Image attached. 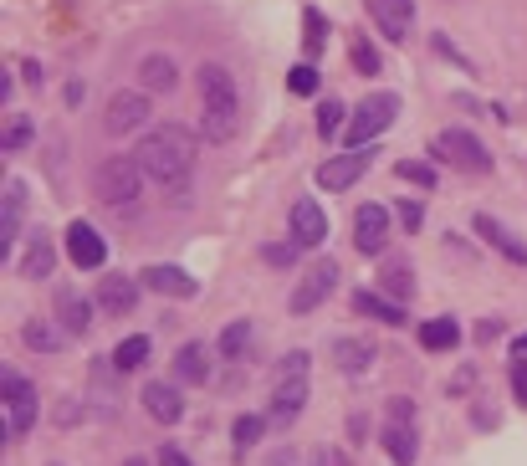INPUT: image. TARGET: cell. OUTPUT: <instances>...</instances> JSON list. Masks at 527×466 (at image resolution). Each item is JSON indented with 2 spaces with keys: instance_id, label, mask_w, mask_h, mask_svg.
Here are the masks:
<instances>
[{
  "instance_id": "obj_33",
  "label": "cell",
  "mask_w": 527,
  "mask_h": 466,
  "mask_svg": "<svg viewBox=\"0 0 527 466\" xmlns=\"http://www.w3.org/2000/svg\"><path fill=\"white\" fill-rule=\"evenodd\" d=\"M246 344H251V323H246V318H236V323L221 333V344H215V349H221V359H241V354H246Z\"/></svg>"
},
{
  "instance_id": "obj_45",
  "label": "cell",
  "mask_w": 527,
  "mask_h": 466,
  "mask_svg": "<svg viewBox=\"0 0 527 466\" xmlns=\"http://www.w3.org/2000/svg\"><path fill=\"white\" fill-rule=\"evenodd\" d=\"M435 52H441V57H451V62H461V67L471 72V62H466V57H461V52L451 47V41H446V36H435Z\"/></svg>"
},
{
  "instance_id": "obj_31",
  "label": "cell",
  "mask_w": 527,
  "mask_h": 466,
  "mask_svg": "<svg viewBox=\"0 0 527 466\" xmlns=\"http://www.w3.org/2000/svg\"><path fill=\"white\" fill-rule=\"evenodd\" d=\"M31 139H36V123H31L26 113H11L6 134H0V154H21V149H26Z\"/></svg>"
},
{
  "instance_id": "obj_23",
  "label": "cell",
  "mask_w": 527,
  "mask_h": 466,
  "mask_svg": "<svg viewBox=\"0 0 527 466\" xmlns=\"http://www.w3.org/2000/svg\"><path fill=\"white\" fill-rule=\"evenodd\" d=\"M67 338H72V333H67L62 323H47V318H26V323H21V344L36 349V354H57Z\"/></svg>"
},
{
  "instance_id": "obj_21",
  "label": "cell",
  "mask_w": 527,
  "mask_h": 466,
  "mask_svg": "<svg viewBox=\"0 0 527 466\" xmlns=\"http://www.w3.org/2000/svg\"><path fill=\"white\" fill-rule=\"evenodd\" d=\"M328 359H333L343 374H364L379 354H374V344H364V338H333V344H328Z\"/></svg>"
},
{
  "instance_id": "obj_47",
  "label": "cell",
  "mask_w": 527,
  "mask_h": 466,
  "mask_svg": "<svg viewBox=\"0 0 527 466\" xmlns=\"http://www.w3.org/2000/svg\"><path fill=\"white\" fill-rule=\"evenodd\" d=\"M21 77H26V82H41L47 72H41V62H26V67H21Z\"/></svg>"
},
{
  "instance_id": "obj_6",
  "label": "cell",
  "mask_w": 527,
  "mask_h": 466,
  "mask_svg": "<svg viewBox=\"0 0 527 466\" xmlns=\"http://www.w3.org/2000/svg\"><path fill=\"white\" fill-rule=\"evenodd\" d=\"M338 287V262L328 257V262H313L302 277H297V287H292V298H287V308L297 313V318H307V313H318L323 303H328V292Z\"/></svg>"
},
{
  "instance_id": "obj_17",
  "label": "cell",
  "mask_w": 527,
  "mask_h": 466,
  "mask_svg": "<svg viewBox=\"0 0 527 466\" xmlns=\"http://www.w3.org/2000/svg\"><path fill=\"white\" fill-rule=\"evenodd\" d=\"M139 287H144V282H134V277H103V287H98V308L113 313V318L134 313V308H139Z\"/></svg>"
},
{
  "instance_id": "obj_4",
  "label": "cell",
  "mask_w": 527,
  "mask_h": 466,
  "mask_svg": "<svg viewBox=\"0 0 527 466\" xmlns=\"http://www.w3.org/2000/svg\"><path fill=\"white\" fill-rule=\"evenodd\" d=\"M400 118V98L394 93H374V98H364L359 108H354V118H348V129H343V139H348V149H364V144H374L389 123Z\"/></svg>"
},
{
  "instance_id": "obj_5",
  "label": "cell",
  "mask_w": 527,
  "mask_h": 466,
  "mask_svg": "<svg viewBox=\"0 0 527 466\" xmlns=\"http://www.w3.org/2000/svg\"><path fill=\"white\" fill-rule=\"evenodd\" d=\"M435 159H446V164H456V169H466V175H492V154H487V144H481L476 134H466V129H446V134H435Z\"/></svg>"
},
{
  "instance_id": "obj_39",
  "label": "cell",
  "mask_w": 527,
  "mask_h": 466,
  "mask_svg": "<svg viewBox=\"0 0 527 466\" xmlns=\"http://www.w3.org/2000/svg\"><path fill=\"white\" fill-rule=\"evenodd\" d=\"M297 251H302V246L292 241V246H267V251H261V257H267L272 267H292V262H297Z\"/></svg>"
},
{
  "instance_id": "obj_41",
  "label": "cell",
  "mask_w": 527,
  "mask_h": 466,
  "mask_svg": "<svg viewBox=\"0 0 527 466\" xmlns=\"http://www.w3.org/2000/svg\"><path fill=\"white\" fill-rule=\"evenodd\" d=\"M512 395L527 405V359H517V364H512Z\"/></svg>"
},
{
  "instance_id": "obj_24",
  "label": "cell",
  "mask_w": 527,
  "mask_h": 466,
  "mask_svg": "<svg viewBox=\"0 0 527 466\" xmlns=\"http://www.w3.org/2000/svg\"><path fill=\"white\" fill-rule=\"evenodd\" d=\"M354 313H364V318H374V323H389V328L405 323V308L394 303V298H384V292H374V287H359V292H354Z\"/></svg>"
},
{
  "instance_id": "obj_43",
  "label": "cell",
  "mask_w": 527,
  "mask_h": 466,
  "mask_svg": "<svg viewBox=\"0 0 527 466\" xmlns=\"http://www.w3.org/2000/svg\"><path fill=\"white\" fill-rule=\"evenodd\" d=\"M159 466H195V461H190L180 446H164V451H159Z\"/></svg>"
},
{
  "instance_id": "obj_16",
  "label": "cell",
  "mask_w": 527,
  "mask_h": 466,
  "mask_svg": "<svg viewBox=\"0 0 527 466\" xmlns=\"http://www.w3.org/2000/svg\"><path fill=\"white\" fill-rule=\"evenodd\" d=\"M369 11H374V21L389 41H405L410 26H415V0H369Z\"/></svg>"
},
{
  "instance_id": "obj_36",
  "label": "cell",
  "mask_w": 527,
  "mask_h": 466,
  "mask_svg": "<svg viewBox=\"0 0 527 466\" xmlns=\"http://www.w3.org/2000/svg\"><path fill=\"white\" fill-rule=\"evenodd\" d=\"M348 57H354V72H364V77H374L384 62H379V52L369 47V41L364 36H354V41H348Z\"/></svg>"
},
{
  "instance_id": "obj_32",
  "label": "cell",
  "mask_w": 527,
  "mask_h": 466,
  "mask_svg": "<svg viewBox=\"0 0 527 466\" xmlns=\"http://www.w3.org/2000/svg\"><path fill=\"white\" fill-rule=\"evenodd\" d=\"M261 431H267V420L261 415H241L236 426H231V441H236V456H246L256 441H261Z\"/></svg>"
},
{
  "instance_id": "obj_42",
  "label": "cell",
  "mask_w": 527,
  "mask_h": 466,
  "mask_svg": "<svg viewBox=\"0 0 527 466\" xmlns=\"http://www.w3.org/2000/svg\"><path fill=\"white\" fill-rule=\"evenodd\" d=\"M400 221H405V231H415V226L425 221V210H420L415 200H405V205H400Z\"/></svg>"
},
{
  "instance_id": "obj_20",
  "label": "cell",
  "mask_w": 527,
  "mask_h": 466,
  "mask_svg": "<svg viewBox=\"0 0 527 466\" xmlns=\"http://www.w3.org/2000/svg\"><path fill=\"white\" fill-rule=\"evenodd\" d=\"M384 451H389L394 466H415V456H420L415 420H389V426H384Z\"/></svg>"
},
{
  "instance_id": "obj_44",
  "label": "cell",
  "mask_w": 527,
  "mask_h": 466,
  "mask_svg": "<svg viewBox=\"0 0 527 466\" xmlns=\"http://www.w3.org/2000/svg\"><path fill=\"white\" fill-rule=\"evenodd\" d=\"M502 328H507L502 318H487V323L476 328V338H481V344H492V338H502Z\"/></svg>"
},
{
  "instance_id": "obj_26",
  "label": "cell",
  "mask_w": 527,
  "mask_h": 466,
  "mask_svg": "<svg viewBox=\"0 0 527 466\" xmlns=\"http://www.w3.org/2000/svg\"><path fill=\"white\" fill-rule=\"evenodd\" d=\"M139 82H144V93H174V82H180V67H174L164 52H154V57L139 62Z\"/></svg>"
},
{
  "instance_id": "obj_48",
  "label": "cell",
  "mask_w": 527,
  "mask_h": 466,
  "mask_svg": "<svg viewBox=\"0 0 527 466\" xmlns=\"http://www.w3.org/2000/svg\"><path fill=\"white\" fill-rule=\"evenodd\" d=\"M123 466H149V461H144V456H128V461H123Z\"/></svg>"
},
{
  "instance_id": "obj_25",
  "label": "cell",
  "mask_w": 527,
  "mask_h": 466,
  "mask_svg": "<svg viewBox=\"0 0 527 466\" xmlns=\"http://www.w3.org/2000/svg\"><path fill=\"white\" fill-rule=\"evenodd\" d=\"M144 410H149L154 420H164V426H174V420L185 415V400H180V390H174V385L154 379V385H144Z\"/></svg>"
},
{
  "instance_id": "obj_18",
  "label": "cell",
  "mask_w": 527,
  "mask_h": 466,
  "mask_svg": "<svg viewBox=\"0 0 527 466\" xmlns=\"http://www.w3.org/2000/svg\"><path fill=\"white\" fill-rule=\"evenodd\" d=\"M307 405V374H292V379H277V395H272V420L277 426H292Z\"/></svg>"
},
{
  "instance_id": "obj_10",
  "label": "cell",
  "mask_w": 527,
  "mask_h": 466,
  "mask_svg": "<svg viewBox=\"0 0 527 466\" xmlns=\"http://www.w3.org/2000/svg\"><path fill=\"white\" fill-rule=\"evenodd\" d=\"M67 257H72V267H82V272H98L103 262H108V241L87 226V221H72L67 226Z\"/></svg>"
},
{
  "instance_id": "obj_38",
  "label": "cell",
  "mask_w": 527,
  "mask_h": 466,
  "mask_svg": "<svg viewBox=\"0 0 527 466\" xmlns=\"http://www.w3.org/2000/svg\"><path fill=\"white\" fill-rule=\"evenodd\" d=\"M302 26H307V52H318V47H323V31H328L323 11H313V6H307V11H302Z\"/></svg>"
},
{
  "instance_id": "obj_2",
  "label": "cell",
  "mask_w": 527,
  "mask_h": 466,
  "mask_svg": "<svg viewBox=\"0 0 527 466\" xmlns=\"http://www.w3.org/2000/svg\"><path fill=\"white\" fill-rule=\"evenodd\" d=\"M241 129V93H236V72L221 62L200 67V134L205 144H231Z\"/></svg>"
},
{
  "instance_id": "obj_46",
  "label": "cell",
  "mask_w": 527,
  "mask_h": 466,
  "mask_svg": "<svg viewBox=\"0 0 527 466\" xmlns=\"http://www.w3.org/2000/svg\"><path fill=\"white\" fill-rule=\"evenodd\" d=\"M389 420H415V405L410 400H389Z\"/></svg>"
},
{
  "instance_id": "obj_9",
  "label": "cell",
  "mask_w": 527,
  "mask_h": 466,
  "mask_svg": "<svg viewBox=\"0 0 527 466\" xmlns=\"http://www.w3.org/2000/svg\"><path fill=\"white\" fill-rule=\"evenodd\" d=\"M354 246L364 257H384L389 246V210L384 205H359L354 210Z\"/></svg>"
},
{
  "instance_id": "obj_27",
  "label": "cell",
  "mask_w": 527,
  "mask_h": 466,
  "mask_svg": "<svg viewBox=\"0 0 527 466\" xmlns=\"http://www.w3.org/2000/svg\"><path fill=\"white\" fill-rule=\"evenodd\" d=\"M174 374H180L185 385H205L210 379V349L205 344H185L180 359H174Z\"/></svg>"
},
{
  "instance_id": "obj_8",
  "label": "cell",
  "mask_w": 527,
  "mask_h": 466,
  "mask_svg": "<svg viewBox=\"0 0 527 466\" xmlns=\"http://www.w3.org/2000/svg\"><path fill=\"white\" fill-rule=\"evenodd\" d=\"M369 164H374V149H369V144H364V149H348V154H333L328 164H318V185H323L328 195L354 190V185L369 175Z\"/></svg>"
},
{
  "instance_id": "obj_15",
  "label": "cell",
  "mask_w": 527,
  "mask_h": 466,
  "mask_svg": "<svg viewBox=\"0 0 527 466\" xmlns=\"http://www.w3.org/2000/svg\"><path fill=\"white\" fill-rule=\"evenodd\" d=\"M21 210H26V185L6 180V205H0V257H11L21 241Z\"/></svg>"
},
{
  "instance_id": "obj_7",
  "label": "cell",
  "mask_w": 527,
  "mask_h": 466,
  "mask_svg": "<svg viewBox=\"0 0 527 466\" xmlns=\"http://www.w3.org/2000/svg\"><path fill=\"white\" fill-rule=\"evenodd\" d=\"M0 395H6V436L21 441L36 426V390H31V379L6 369V374H0Z\"/></svg>"
},
{
  "instance_id": "obj_19",
  "label": "cell",
  "mask_w": 527,
  "mask_h": 466,
  "mask_svg": "<svg viewBox=\"0 0 527 466\" xmlns=\"http://www.w3.org/2000/svg\"><path fill=\"white\" fill-rule=\"evenodd\" d=\"M52 267H57V246H52V236H47V231H31L26 257H21V277L41 282V277H52Z\"/></svg>"
},
{
  "instance_id": "obj_34",
  "label": "cell",
  "mask_w": 527,
  "mask_h": 466,
  "mask_svg": "<svg viewBox=\"0 0 527 466\" xmlns=\"http://www.w3.org/2000/svg\"><path fill=\"white\" fill-rule=\"evenodd\" d=\"M394 175L410 180V185H420V190H430V185H435V164H425V159H400V164H394Z\"/></svg>"
},
{
  "instance_id": "obj_3",
  "label": "cell",
  "mask_w": 527,
  "mask_h": 466,
  "mask_svg": "<svg viewBox=\"0 0 527 466\" xmlns=\"http://www.w3.org/2000/svg\"><path fill=\"white\" fill-rule=\"evenodd\" d=\"M144 164L139 154H108L98 169H93V195L108 205V210H139V195H144Z\"/></svg>"
},
{
  "instance_id": "obj_30",
  "label": "cell",
  "mask_w": 527,
  "mask_h": 466,
  "mask_svg": "<svg viewBox=\"0 0 527 466\" xmlns=\"http://www.w3.org/2000/svg\"><path fill=\"white\" fill-rule=\"evenodd\" d=\"M144 359H149V338H144V333H128L123 344L113 349V369H118V374H134V369H144Z\"/></svg>"
},
{
  "instance_id": "obj_40",
  "label": "cell",
  "mask_w": 527,
  "mask_h": 466,
  "mask_svg": "<svg viewBox=\"0 0 527 466\" xmlns=\"http://www.w3.org/2000/svg\"><path fill=\"white\" fill-rule=\"evenodd\" d=\"M292 374H307V354L297 349V354H287L282 359V369H277V379H292Z\"/></svg>"
},
{
  "instance_id": "obj_29",
  "label": "cell",
  "mask_w": 527,
  "mask_h": 466,
  "mask_svg": "<svg viewBox=\"0 0 527 466\" xmlns=\"http://www.w3.org/2000/svg\"><path fill=\"white\" fill-rule=\"evenodd\" d=\"M384 292H389V298L394 303H405L410 298V292H415V272H410V262H400V257H389L384 262V282H379Z\"/></svg>"
},
{
  "instance_id": "obj_28",
  "label": "cell",
  "mask_w": 527,
  "mask_h": 466,
  "mask_svg": "<svg viewBox=\"0 0 527 466\" xmlns=\"http://www.w3.org/2000/svg\"><path fill=\"white\" fill-rule=\"evenodd\" d=\"M420 344H425L430 354L456 349V344H461V323H456V318H430V323H420Z\"/></svg>"
},
{
  "instance_id": "obj_14",
  "label": "cell",
  "mask_w": 527,
  "mask_h": 466,
  "mask_svg": "<svg viewBox=\"0 0 527 466\" xmlns=\"http://www.w3.org/2000/svg\"><path fill=\"white\" fill-rule=\"evenodd\" d=\"M52 313H57V323H62L72 338H82L87 328H93V303H87L77 287H57V298H52Z\"/></svg>"
},
{
  "instance_id": "obj_22",
  "label": "cell",
  "mask_w": 527,
  "mask_h": 466,
  "mask_svg": "<svg viewBox=\"0 0 527 466\" xmlns=\"http://www.w3.org/2000/svg\"><path fill=\"white\" fill-rule=\"evenodd\" d=\"M476 236L487 241V246H497V251H502L507 262H517V267L527 262V246H522V241H517V236H512V231H507L502 221H492L487 210H481V216H476Z\"/></svg>"
},
{
  "instance_id": "obj_37",
  "label": "cell",
  "mask_w": 527,
  "mask_h": 466,
  "mask_svg": "<svg viewBox=\"0 0 527 466\" xmlns=\"http://www.w3.org/2000/svg\"><path fill=\"white\" fill-rule=\"evenodd\" d=\"M343 113H348V108H343L338 98H328V103L318 108V134H323V139H333V134H343V129H348Z\"/></svg>"
},
{
  "instance_id": "obj_12",
  "label": "cell",
  "mask_w": 527,
  "mask_h": 466,
  "mask_svg": "<svg viewBox=\"0 0 527 466\" xmlns=\"http://www.w3.org/2000/svg\"><path fill=\"white\" fill-rule=\"evenodd\" d=\"M139 282H144L149 292H159V298H195V292H200V282H195L185 267H164V262L144 267Z\"/></svg>"
},
{
  "instance_id": "obj_13",
  "label": "cell",
  "mask_w": 527,
  "mask_h": 466,
  "mask_svg": "<svg viewBox=\"0 0 527 466\" xmlns=\"http://www.w3.org/2000/svg\"><path fill=\"white\" fill-rule=\"evenodd\" d=\"M292 241H297L302 251L328 241V216H323V205H318V200H307V195H302V200L292 205Z\"/></svg>"
},
{
  "instance_id": "obj_11",
  "label": "cell",
  "mask_w": 527,
  "mask_h": 466,
  "mask_svg": "<svg viewBox=\"0 0 527 466\" xmlns=\"http://www.w3.org/2000/svg\"><path fill=\"white\" fill-rule=\"evenodd\" d=\"M149 123V98L144 93H113L108 98V113H103V129L108 134H134Z\"/></svg>"
},
{
  "instance_id": "obj_1",
  "label": "cell",
  "mask_w": 527,
  "mask_h": 466,
  "mask_svg": "<svg viewBox=\"0 0 527 466\" xmlns=\"http://www.w3.org/2000/svg\"><path fill=\"white\" fill-rule=\"evenodd\" d=\"M195 134L185 129V123H164V129H149L144 139H139V164H144V175L154 180V185H185L190 180V169H195Z\"/></svg>"
},
{
  "instance_id": "obj_35",
  "label": "cell",
  "mask_w": 527,
  "mask_h": 466,
  "mask_svg": "<svg viewBox=\"0 0 527 466\" xmlns=\"http://www.w3.org/2000/svg\"><path fill=\"white\" fill-rule=\"evenodd\" d=\"M287 88H292L297 98H313V93H318V67H313V62H297V67L287 72Z\"/></svg>"
}]
</instances>
